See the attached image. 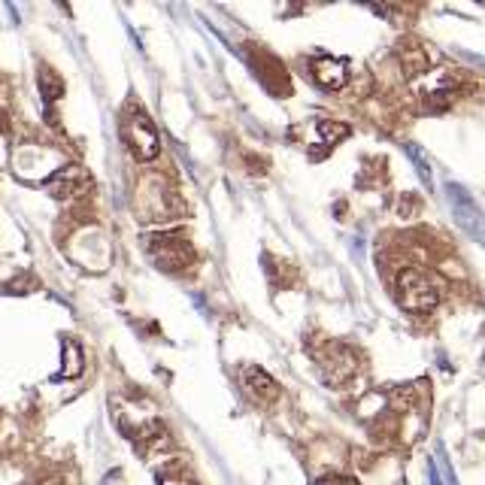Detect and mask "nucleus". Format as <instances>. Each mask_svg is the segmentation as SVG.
<instances>
[{"instance_id":"6e6552de","label":"nucleus","mask_w":485,"mask_h":485,"mask_svg":"<svg viewBox=\"0 0 485 485\" xmlns=\"http://www.w3.org/2000/svg\"><path fill=\"white\" fill-rule=\"evenodd\" d=\"M240 379H243L246 391H249L255 400L270 403V400H276V398H279V382H276L273 376H270L267 370L258 367V364H246V367L240 370Z\"/></svg>"},{"instance_id":"f8f14e48","label":"nucleus","mask_w":485,"mask_h":485,"mask_svg":"<svg viewBox=\"0 0 485 485\" xmlns=\"http://www.w3.org/2000/svg\"><path fill=\"white\" fill-rule=\"evenodd\" d=\"M40 94L46 97V100H58V97L64 94L61 79L55 76L52 70H46V67H40Z\"/></svg>"},{"instance_id":"f3484780","label":"nucleus","mask_w":485,"mask_h":485,"mask_svg":"<svg viewBox=\"0 0 485 485\" xmlns=\"http://www.w3.org/2000/svg\"><path fill=\"white\" fill-rule=\"evenodd\" d=\"M46 485H49V482H46Z\"/></svg>"},{"instance_id":"f257e3e1","label":"nucleus","mask_w":485,"mask_h":485,"mask_svg":"<svg viewBox=\"0 0 485 485\" xmlns=\"http://www.w3.org/2000/svg\"><path fill=\"white\" fill-rule=\"evenodd\" d=\"M398 303L407 312H427L440 303V282L419 267L398 273Z\"/></svg>"},{"instance_id":"0eeeda50","label":"nucleus","mask_w":485,"mask_h":485,"mask_svg":"<svg viewBox=\"0 0 485 485\" xmlns=\"http://www.w3.org/2000/svg\"><path fill=\"white\" fill-rule=\"evenodd\" d=\"M398 61H400L403 76L413 79V82L415 79H422L427 73V67H431V58H427V52L422 49V43L413 40V37L398 43Z\"/></svg>"},{"instance_id":"423d86ee","label":"nucleus","mask_w":485,"mask_h":485,"mask_svg":"<svg viewBox=\"0 0 485 485\" xmlns=\"http://www.w3.org/2000/svg\"><path fill=\"white\" fill-rule=\"evenodd\" d=\"M312 79L328 92H340L349 82V64L334 55H315L312 58Z\"/></svg>"},{"instance_id":"1a4fd4ad","label":"nucleus","mask_w":485,"mask_h":485,"mask_svg":"<svg viewBox=\"0 0 485 485\" xmlns=\"http://www.w3.org/2000/svg\"><path fill=\"white\" fill-rule=\"evenodd\" d=\"M82 185H88V173L82 170V167H61V170H55L49 179H46V191L52 197H58V200H64V197H70V195H76Z\"/></svg>"},{"instance_id":"4468645a","label":"nucleus","mask_w":485,"mask_h":485,"mask_svg":"<svg viewBox=\"0 0 485 485\" xmlns=\"http://www.w3.org/2000/svg\"><path fill=\"white\" fill-rule=\"evenodd\" d=\"M419 209H422V200L419 197L410 195V191H407V195H400V200H398V216L400 219H413Z\"/></svg>"},{"instance_id":"2eb2a0df","label":"nucleus","mask_w":485,"mask_h":485,"mask_svg":"<svg viewBox=\"0 0 485 485\" xmlns=\"http://www.w3.org/2000/svg\"><path fill=\"white\" fill-rule=\"evenodd\" d=\"M158 482H161V485H195V479H188V476H173V473H170V476H164V473H161V476H158Z\"/></svg>"},{"instance_id":"20e7f679","label":"nucleus","mask_w":485,"mask_h":485,"mask_svg":"<svg viewBox=\"0 0 485 485\" xmlns=\"http://www.w3.org/2000/svg\"><path fill=\"white\" fill-rule=\"evenodd\" d=\"M319 367H322V379L328 382V386H343L355 376L358 370V361H355V352L343 343H328L325 346V352L319 355Z\"/></svg>"},{"instance_id":"9b49d317","label":"nucleus","mask_w":485,"mask_h":485,"mask_svg":"<svg viewBox=\"0 0 485 485\" xmlns=\"http://www.w3.org/2000/svg\"><path fill=\"white\" fill-rule=\"evenodd\" d=\"M82 374V349L73 340H64V367H61V379H73Z\"/></svg>"},{"instance_id":"dca6fc26","label":"nucleus","mask_w":485,"mask_h":485,"mask_svg":"<svg viewBox=\"0 0 485 485\" xmlns=\"http://www.w3.org/2000/svg\"><path fill=\"white\" fill-rule=\"evenodd\" d=\"M340 485H358L355 479H349V476H340Z\"/></svg>"},{"instance_id":"f03ea898","label":"nucleus","mask_w":485,"mask_h":485,"mask_svg":"<svg viewBox=\"0 0 485 485\" xmlns=\"http://www.w3.org/2000/svg\"><path fill=\"white\" fill-rule=\"evenodd\" d=\"M143 243H146L149 258L161 270H167V273H179V270H185L191 261H195L191 243L179 234H149Z\"/></svg>"},{"instance_id":"9d476101","label":"nucleus","mask_w":485,"mask_h":485,"mask_svg":"<svg viewBox=\"0 0 485 485\" xmlns=\"http://www.w3.org/2000/svg\"><path fill=\"white\" fill-rule=\"evenodd\" d=\"M312 128H315V133H319L322 146H334V143H340L343 137H349V128L340 125V121H334V119H319Z\"/></svg>"},{"instance_id":"39448f33","label":"nucleus","mask_w":485,"mask_h":485,"mask_svg":"<svg viewBox=\"0 0 485 485\" xmlns=\"http://www.w3.org/2000/svg\"><path fill=\"white\" fill-rule=\"evenodd\" d=\"M446 200H449V207H452L461 228H464L467 234H473V236H479V240H485V216L476 207V200H473L467 191L461 185H455V182L446 185Z\"/></svg>"},{"instance_id":"ddd939ff","label":"nucleus","mask_w":485,"mask_h":485,"mask_svg":"<svg viewBox=\"0 0 485 485\" xmlns=\"http://www.w3.org/2000/svg\"><path fill=\"white\" fill-rule=\"evenodd\" d=\"M403 152H407V155H410V161L415 164V170H419V173H422V182H425L427 188H431V185H434V179H431V167H427V161H425V155H422L419 149H415V146H413V143H407V146H403Z\"/></svg>"},{"instance_id":"7ed1b4c3","label":"nucleus","mask_w":485,"mask_h":485,"mask_svg":"<svg viewBox=\"0 0 485 485\" xmlns=\"http://www.w3.org/2000/svg\"><path fill=\"white\" fill-rule=\"evenodd\" d=\"M125 140L131 146L133 158H140V161H152L161 152V140H158V128L152 125V119L146 116V112L133 109L128 121H125Z\"/></svg>"}]
</instances>
